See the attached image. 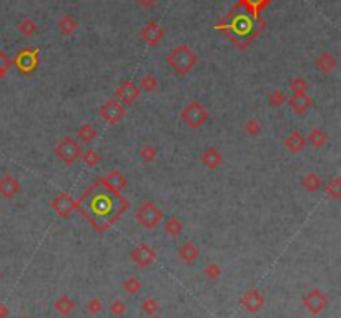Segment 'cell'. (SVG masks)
<instances>
[{
    "label": "cell",
    "mask_w": 341,
    "mask_h": 318,
    "mask_svg": "<svg viewBox=\"0 0 341 318\" xmlns=\"http://www.w3.org/2000/svg\"><path fill=\"white\" fill-rule=\"evenodd\" d=\"M167 62L178 75H186L198 64V55L193 52L188 45H178L168 54Z\"/></svg>",
    "instance_id": "cell-1"
},
{
    "label": "cell",
    "mask_w": 341,
    "mask_h": 318,
    "mask_svg": "<svg viewBox=\"0 0 341 318\" xmlns=\"http://www.w3.org/2000/svg\"><path fill=\"white\" fill-rule=\"evenodd\" d=\"M54 153L55 157L65 163V165H73L80 160L82 153H83V147L78 140H75L70 135L62 139L59 144L54 147Z\"/></svg>",
    "instance_id": "cell-2"
},
{
    "label": "cell",
    "mask_w": 341,
    "mask_h": 318,
    "mask_svg": "<svg viewBox=\"0 0 341 318\" xmlns=\"http://www.w3.org/2000/svg\"><path fill=\"white\" fill-rule=\"evenodd\" d=\"M163 217H165L163 210L152 200H147L141 203L135 213V220L138 221V225H141L147 230H152L160 225L163 221Z\"/></svg>",
    "instance_id": "cell-3"
},
{
    "label": "cell",
    "mask_w": 341,
    "mask_h": 318,
    "mask_svg": "<svg viewBox=\"0 0 341 318\" xmlns=\"http://www.w3.org/2000/svg\"><path fill=\"white\" fill-rule=\"evenodd\" d=\"M180 118L183 120L190 128H200L205 123L210 120V112L205 109L202 102L193 100L185 107L180 113Z\"/></svg>",
    "instance_id": "cell-4"
},
{
    "label": "cell",
    "mask_w": 341,
    "mask_h": 318,
    "mask_svg": "<svg viewBox=\"0 0 341 318\" xmlns=\"http://www.w3.org/2000/svg\"><path fill=\"white\" fill-rule=\"evenodd\" d=\"M78 207H80V202H77L75 198L70 194H67V192H60V194L54 197L52 202H50V208L57 213L59 218H68L75 210H78Z\"/></svg>",
    "instance_id": "cell-5"
},
{
    "label": "cell",
    "mask_w": 341,
    "mask_h": 318,
    "mask_svg": "<svg viewBox=\"0 0 341 318\" xmlns=\"http://www.w3.org/2000/svg\"><path fill=\"white\" fill-rule=\"evenodd\" d=\"M99 115L104 118L107 123L115 125V123H120L123 118L127 117V110H125V107L117 99H110L99 109Z\"/></svg>",
    "instance_id": "cell-6"
},
{
    "label": "cell",
    "mask_w": 341,
    "mask_h": 318,
    "mask_svg": "<svg viewBox=\"0 0 341 318\" xmlns=\"http://www.w3.org/2000/svg\"><path fill=\"white\" fill-rule=\"evenodd\" d=\"M99 185H104L107 190H110L113 195H115L120 202H125L123 198L120 197V194L125 190V187H127V178H125V175L122 172H118V170H112L104 177H100L99 181H96Z\"/></svg>",
    "instance_id": "cell-7"
},
{
    "label": "cell",
    "mask_w": 341,
    "mask_h": 318,
    "mask_svg": "<svg viewBox=\"0 0 341 318\" xmlns=\"http://www.w3.org/2000/svg\"><path fill=\"white\" fill-rule=\"evenodd\" d=\"M130 257H132V260L140 268H149L150 265L155 263L157 253L149 243H138V245L130 252Z\"/></svg>",
    "instance_id": "cell-8"
},
{
    "label": "cell",
    "mask_w": 341,
    "mask_h": 318,
    "mask_svg": "<svg viewBox=\"0 0 341 318\" xmlns=\"http://www.w3.org/2000/svg\"><path fill=\"white\" fill-rule=\"evenodd\" d=\"M328 303L329 302H328V298L325 297V293H323L321 290H318V288L308 292L303 297V305L306 306V310H308L310 313H313V315L321 313V311L328 306Z\"/></svg>",
    "instance_id": "cell-9"
},
{
    "label": "cell",
    "mask_w": 341,
    "mask_h": 318,
    "mask_svg": "<svg viewBox=\"0 0 341 318\" xmlns=\"http://www.w3.org/2000/svg\"><path fill=\"white\" fill-rule=\"evenodd\" d=\"M138 97H140V88L135 87V83L132 80H123L115 90V99L120 102L123 107L132 105Z\"/></svg>",
    "instance_id": "cell-10"
},
{
    "label": "cell",
    "mask_w": 341,
    "mask_h": 318,
    "mask_svg": "<svg viewBox=\"0 0 341 318\" xmlns=\"http://www.w3.org/2000/svg\"><path fill=\"white\" fill-rule=\"evenodd\" d=\"M286 102H288V107L293 110V113H297V115H306L315 104L313 99H311L308 94H293V97L286 99Z\"/></svg>",
    "instance_id": "cell-11"
},
{
    "label": "cell",
    "mask_w": 341,
    "mask_h": 318,
    "mask_svg": "<svg viewBox=\"0 0 341 318\" xmlns=\"http://www.w3.org/2000/svg\"><path fill=\"white\" fill-rule=\"evenodd\" d=\"M14 64L22 73H27L28 75V73L37 69V52H32V50H22V52L15 57Z\"/></svg>",
    "instance_id": "cell-12"
},
{
    "label": "cell",
    "mask_w": 341,
    "mask_h": 318,
    "mask_svg": "<svg viewBox=\"0 0 341 318\" xmlns=\"http://www.w3.org/2000/svg\"><path fill=\"white\" fill-rule=\"evenodd\" d=\"M241 306L248 313H258L265 306V297L258 290H248L241 297Z\"/></svg>",
    "instance_id": "cell-13"
},
{
    "label": "cell",
    "mask_w": 341,
    "mask_h": 318,
    "mask_svg": "<svg viewBox=\"0 0 341 318\" xmlns=\"http://www.w3.org/2000/svg\"><path fill=\"white\" fill-rule=\"evenodd\" d=\"M20 192V181L14 177L12 173H5L4 177H0V195L7 200L12 198Z\"/></svg>",
    "instance_id": "cell-14"
},
{
    "label": "cell",
    "mask_w": 341,
    "mask_h": 318,
    "mask_svg": "<svg viewBox=\"0 0 341 318\" xmlns=\"http://www.w3.org/2000/svg\"><path fill=\"white\" fill-rule=\"evenodd\" d=\"M140 37L149 45H158L165 38V30L157 22H149L140 32Z\"/></svg>",
    "instance_id": "cell-15"
},
{
    "label": "cell",
    "mask_w": 341,
    "mask_h": 318,
    "mask_svg": "<svg viewBox=\"0 0 341 318\" xmlns=\"http://www.w3.org/2000/svg\"><path fill=\"white\" fill-rule=\"evenodd\" d=\"M200 162L203 163V167H207L208 170H217L221 163H223V155H221L218 149H215V147H208V149H205L202 152Z\"/></svg>",
    "instance_id": "cell-16"
},
{
    "label": "cell",
    "mask_w": 341,
    "mask_h": 318,
    "mask_svg": "<svg viewBox=\"0 0 341 318\" xmlns=\"http://www.w3.org/2000/svg\"><path fill=\"white\" fill-rule=\"evenodd\" d=\"M283 145H285L288 152H291L293 155H298V153H301L306 149V140L303 135L295 130V132H291L285 140H283Z\"/></svg>",
    "instance_id": "cell-17"
},
{
    "label": "cell",
    "mask_w": 341,
    "mask_h": 318,
    "mask_svg": "<svg viewBox=\"0 0 341 318\" xmlns=\"http://www.w3.org/2000/svg\"><path fill=\"white\" fill-rule=\"evenodd\" d=\"M178 257H180L181 262H185L186 265H193L198 260V257H200V248H198L195 243L186 242L180 247Z\"/></svg>",
    "instance_id": "cell-18"
},
{
    "label": "cell",
    "mask_w": 341,
    "mask_h": 318,
    "mask_svg": "<svg viewBox=\"0 0 341 318\" xmlns=\"http://www.w3.org/2000/svg\"><path fill=\"white\" fill-rule=\"evenodd\" d=\"M315 64H316L318 70H320L321 73H329V72H333L338 67V60H336V57H334L333 54L321 52L320 55L316 57Z\"/></svg>",
    "instance_id": "cell-19"
},
{
    "label": "cell",
    "mask_w": 341,
    "mask_h": 318,
    "mask_svg": "<svg viewBox=\"0 0 341 318\" xmlns=\"http://www.w3.org/2000/svg\"><path fill=\"white\" fill-rule=\"evenodd\" d=\"M305 140H306V144L310 147H313V149H321V147H325L329 142V135L326 130H323V128H313V130H310L308 137Z\"/></svg>",
    "instance_id": "cell-20"
},
{
    "label": "cell",
    "mask_w": 341,
    "mask_h": 318,
    "mask_svg": "<svg viewBox=\"0 0 341 318\" xmlns=\"http://www.w3.org/2000/svg\"><path fill=\"white\" fill-rule=\"evenodd\" d=\"M301 185H303V189L306 192H310V194H315V192H320L323 189V181L315 172L305 173L303 178H301Z\"/></svg>",
    "instance_id": "cell-21"
},
{
    "label": "cell",
    "mask_w": 341,
    "mask_h": 318,
    "mask_svg": "<svg viewBox=\"0 0 341 318\" xmlns=\"http://www.w3.org/2000/svg\"><path fill=\"white\" fill-rule=\"evenodd\" d=\"M77 137H78V140L82 142V144L90 145L96 137H99V132H96V128L93 127L92 123H83L77 130Z\"/></svg>",
    "instance_id": "cell-22"
},
{
    "label": "cell",
    "mask_w": 341,
    "mask_h": 318,
    "mask_svg": "<svg viewBox=\"0 0 341 318\" xmlns=\"http://www.w3.org/2000/svg\"><path fill=\"white\" fill-rule=\"evenodd\" d=\"M77 28H78V22L73 19L72 15H65L59 20V30L62 35L70 37L77 32Z\"/></svg>",
    "instance_id": "cell-23"
},
{
    "label": "cell",
    "mask_w": 341,
    "mask_h": 318,
    "mask_svg": "<svg viewBox=\"0 0 341 318\" xmlns=\"http://www.w3.org/2000/svg\"><path fill=\"white\" fill-rule=\"evenodd\" d=\"M73 308H75V302H73L72 298H68V297H60L55 302L57 313L62 315V316H68L73 311Z\"/></svg>",
    "instance_id": "cell-24"
},
{
    "label": "cell",
    "mask_w": 341,
    "mask_h": 318,
    "mask_svg": "<svg viewBox=\"0 0 341 318\" xmlns=\"http://www.w3.org/2000/svg\"><path fill=\"white\" fill-rule=\"evenodd\" d=\"M270 2L271 0H240V4L250 10V14H252L255 19H258L260 10H263Z\"/></svg>",
    "instance_id": "cell-25"
},
{
    "label": "cell",
    "mask_w": 341,
    "mask_h": 318,
    "mask_svg": "<svg viewBox=\"0 0 341 318\" xmlns=\"http://www.w3.org/2000/svg\"><path fill=\"white\" fill-rule=\"evenodd\" d=\"M165 232L170 237H178L183 232V221H181L178 217H170L167 221H165Z\"/></svg>",
    "instance_id": "cell-26"
},
{
    "label": "cell",
    "mask_w": 341,
    "mask_h": 318,
    "mask_svg": "<svg viewBox=\"0 0 341 318\" xmlns=\"http://www.w3.org/2000/svg\"><path fill=\"white\" fill-rule=\"evenodd\" d=\"M80 160L83 162V165H85V167L93 168V167H96V165H99V163H100L102 157H100V153L96 152L95 149H87V150H83L82 157H80Z\"/></svg>",
    "instance_id": "cell-27"
},
{
    "label": "cell",
    "mask_w": 341,
    "mask_h": 318,
    "mask_svg": "<svg viewBox=\"0 0 341 318\" xmlns=\"http://www.w3.org/2000/svg\"><path fill=\"white\" fill-rule=\"evenodd\" d=\"M138 155L143 163H153L158 157V150H157V147H153L152 144H145V145H141Z\"/></svg>",
    "instance_id": "cell-28"
},
{
    "label": "cell",
    "mask_w": 341,
    "mask_h": 318,
    "mask_svg": "<svg viewBox=\"0 0 341 318\" xmlns=\"http://www.w3.org/2000/svg\"><path fill=\"white\" fill-rule=\"evenodd\" d=\"M325 192L329 198H333V200H339L341 198V177H334V178L329 180L325 187Z\"/></svg>",
    "instance_id": "cell-29"
},
{
    "label": "cell",
    "mask_w": 341,
    "mask_h": 318,
    "mask_svg": "<svg viewBox=\"0 0 341 318\" xmlns=\"http://www.w3.org/2000/svg\"><path fill=\"white\" fill-rule=\"evenodd\" d=\"M158 85H160L158 78L155 75H152V73H147V75L140 80V90L152 94V92H155V90L158 88Z\"/></svg>",
    "instance_id": "cell-30"
},
{
    "label": "cell",
    "mask_w": 341,
    "mask_h": 318,
    "mask_svg": "<svg viewBox=\"0 0 341 318\" xmlns=\"http://www.w3.org/2000/svg\"><path fill=\"white\" fill-rule=\"evenodd\" d=\"M268 104L273 109H281L283 105L286 104V95L283 90H273V92L268 95Z\"/></svg>",
    "instance_id": "cell-31"
},
{
    "label": "cell",
    "mask_w": 341,
    "mask_h": 318,
    "mask_svg": "<svg viewBox=\"0 0 341 318\" xmlns=\"http://www.w3.org/2000/svg\"><path fill=\"white\" fill-rule=\"evenodd\" d=\"M243 132L248 137H258L261 133V123L257 120V118H248V120L243 123Z\"/></svg>",
    "instance_id": "cell-32"
},
{
    "label": "cell",
    "mask_w": 341,
    "mask_h": 318,
    "mask_svg": "<svg viewBox=\"0 0 341 318\" xmlns=\"http://www.w3.org/2000/svg\"><path fill=\"white\" fill-rule=\"evenodd\" d=\"M252 22H250V19L248 17H245V15H240V17H236L235 19V22L231 24V28L235 30L236 28V32H240V33H247V32H250L252 30Z\"/></svg>",
    "instance_id": "cell-33"
},
{
    "label": "cell",
    "mask_w": 341,
    "mask_h": 318,
    "mask_svg": "<svg viewBox=\"0 0 341 318\" xmlns=\"http://www.w3.org/2000/svg\"><path fill=\"white\" fill-rule=\"evenodd\" d=\"M123 290L127 292V293H130V295H136L140 290H141V287H143V283H141L138 278L136 277H132V278H127V280L123 282Z\"/></svg>",
    "instance_id": "cell-34"
},
{
    "label": "cell",
    "mask_w": 341,
    "mask_h": 318,
    "mask_svg": "<svg viewBox=\"0 0 341 318\" xmlns=\"http://www.w3.org/2000/svg\"><path fill=\"white\" fill-rule=\"evenodd\" d=\"M289 90H291L293 94H306L308 82H306L303 77H295L289 80Z\"/></svg>",
    "instance_id": "cell-35"
},
{
    "label": "cell",
    "mask_w": 341,
    "mask_h": 318,
    "mask_svg": "<svg viewBox=\"0 0 341 318\" xmlns=\"http://www.w3.org/2000/svg\"><path fill=\"white\" fill-rule=\"evenodd\" d=\"M19 32L22 33V35H25V37L35 35V32H37V24H35V22H33V20H30V19L22 20L20 24H19Z\"/></svg>",
    "instance_id": "cell-36"
},
{
    "label": "cell",
    "mask_w": 341,
    "mask_h": 318,
    "mask_svg": "<svg viewBox=\"0 0 341 318\" xmlns=\"http://www.w3.org/2000/svg\"><path fill=\"white\" fill-rule=\"evenodd\" d=\"M141 310H143L147 315L153 316L158 310H160V303H158V300L152 298V297L150 298H145L143 303H141Z\"/></svg>",
    "instance_id": "cell-37"
},
{
    "label": "cell",
    "mask_w": 341,
    "mask_h": 318,
    "mask_svg": "<svg viewBox=\"0 0 341 318\" xmlns=\"http://www.w3.org/2000/svg\"><path fill=\"white\" fill-rule=\"evenodd\" d=\"M85 310H87V313H90V315L100 313V311L104 310V302H102L100 298H92V300H88L87 305H85Z\"/></svg>",
    "instance_id": "cell-38"
},
{
    "label": "cell",
    "mask_w": 341,
    "mask_h": 318,
    "mask_svg": "<svg viewBox=\"0 0 341 318\" xmlns=\"http://www.w3.org/2000/svg\"><path fill=\"white\" fill-rule=\"evenodd\" d=\"M203 274L207 275L210 280H218V278L221 277V266L217 265V263H208L207 266H205Z\"/></svg>",
    "instance_id": "cell-39"
},
{
    "label": "cell",
    "mask_w": 341,
    "mask_h": 318,
    "mask_svg": "<svg viewBox=\"0 0 341 318\" xmlns=\"http://www.w3.org/2000/svg\"><path fill=\"white\" fill-rule=\"evenodd\" d=\"M110 310L115 316H122L125 315V311H127V303H125L123 300H115V302H112Z\"/></svg>",
    "instance_id": "cell-40"
},
{
    "label": "cell",
    "mask_w": 341,
    "mask_h": 318,
    "mask_svg": "<svg viewBox=\"0 0 341 318\" xmlns=\"http://www.w3.org/2000/svg\"><path fill=\"white\" fill-rule=\"evenodd\" d=\"M9 315V308L5 305H0V318H5Z\"/></svg>",
    "instance_id": "cell-41"
},
{
    "label": "cell",
    "mask_w": 341,
    "mask_h": 318,
    "mask_svg": "<svg viewBox=\"0 0 341 318\" xmlns=\"http://www.w3.org/2000/svg\"><path fill=\"white\" fill-rule=\"evenodd\" d=\"M19 318H30V316H19Z\"/></svg>",
    "instance_id": "cell-42"
},
{
    "label": "cell",
    "mask_w": 341,
    "mask_h": 318,
    "mask_svg": "<svg viewBox=\"0 0 341 318\" xmlns=\"http://www.w3.org/2000/svg\"><path fill=\"white\" fill-rule=\"evenodd\" d=\"M0 278H2V274H0Z\"/></svg>",
    "instance_id": "cell-43"
},
{
    "label": "cell",
    "mask_w": 341,
    "mask_h": 318,
    "mask_svg": "<svg viewBox=\"0 0 341 318\" xmlns=\"http://www.w3.org/2000/svg\"><path fill=\"white\" fill-rule=\"evenodd\" d=\"M155 318H157V316H155Z\"/></svg>",
    "instance_id": "cell-44"
}]
</instances>
